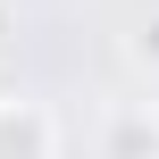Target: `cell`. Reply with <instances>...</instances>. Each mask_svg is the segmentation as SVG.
Listing matches in <instances>:
<instances>
[{"mask_svg":"<svg viewBox=\"0 0 159 159\" xmlns=\"http://www.w3.org/2000/svg\"><path fill=\"white\" fill-rule=\"evenodd\" d=\"M0 159H59V117L25 92H0Z\"/></svg>","mask_w":159,"mask_h":159,"instance_id":"obj_1","label":"cell"},{"mask_svg":"<svg viewBox=\"0 0 159 159\" xmlns=\"http://www.w3.org/2000/svg\"><path fill=\"white\" fill-rule=\"evenodd\" d=\"M109 159H151V109H134V117L109 126Z\"/></svg>","mask_w":159,"mask_h":159,"instance_id":"obj_2","label":"cell"},{"mask_svg":"<svg viewBox=\"0 0 159 159\" xmlns=\"http://www.w3.org/2000/svg\"><path fill=\"white\" fill-rule=\"evenodd\" d=\"M134 67H159V17L134 25Z\"/></svg>","mask_w":159,"mask_h":159,"instance_id":"obj_3","label":"cell"},{"mask_svg":"<svg viewBox=\"0 0 159 159\" xmlns=\"http://www.w3.org/2000/svg\"><path fill=\"white\" fill-rule=\"evenodd\" d=\"M8 34H17V0H0V50H8Z\"/></svg>","mask_w":159,"mask_h":159,"instance_id":"obj_4","label":"cell"},{"mask_svg":"<svg viewBox=\"0 0 159 159\" xmlns=\"http://www.w3.org/2000/svg\"><path fill=\"white\" fill-rule=\"evenodd\" d=\"M151 159H159V109H151Z\"/></svg>","mask_w":159,"mask_h":159,"instance_id":"obj_5","label":"cell"}]
</instances>
